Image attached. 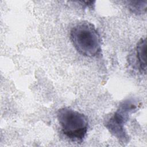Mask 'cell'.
<instances>
[{
    "mask_svg": "<svg viewBox=\"0 0 147 147\" xmlns=\"http://www.w3.org/2000/svg\"><path fill=\"white\" fill-rule=\"evenodd\" d=\"M73 45L82 55L93 57L101 52L100 36L95 26L86 21L74 25L70 32Z\"/></svg>",
    "mask_w": 147,
    "mask_h": 147,
    "instance_id": "6da1fadb",
    "label": "cell"
},
{
    "mask_svg": "<svg viewBox=\"0 0 147 147\" xmlns=\"http://www.w3.org/2000/svg\"><path fill=\"white\" fill-rule=\"evenodd\" d=\"M57 118L67 138L78 142L83 141L88 129V120L84 114L65 107L57 110Z\"/></svg>",
    "mask_w": 147,
    "mask_h": 147,
    "instance_id": "7a4b0ae2",
    "label": "cell"
},
{
    "mask_svg": "<svg viewBox=\"0 0 147 147\" xmlns=\"http://www.w3.org/2000/svg\"><path fill=\"white\" fill-rule=\"evenodd\" d=\"M138 106V103L134 99H127L121 103L114 114L105 123L109 131L121 143L127 144L129 141L130 137L125 126Z\"/></svg>",
    "mask_w": 147,
    "mask_h": 147,
    "instance_id": "3957f363",
    "label": "cell"
},
{
    "mask_svg": "<svg viewBox=\"0 0 147 147\" xmlns=\"http://www.w3.org/2000/svg\"><path fill=\"white\" fill-rule=\"evenodd\" d=\"M146 38H141L137 42L136 48V59L138 64L139 70L141 73L146 72Z\"/></svg>",
    "mask_w": 147,
    "mask_h": 147,
    "instance_id": "277c9868",
    "label": "cell"
},
{
    "mask_svg": "<svg viewBox=\"0 0 147 147\" xmlns=\"http://www.w3.org/2000/svg\"><path fill=\"white\" fill-rule=\"evenodd\" d=\"M127 7L133 13H134L136 14H143L146 13V11L147 1H129Z\"/></svg>",
    "mask_w": 147,
    "mask_h": 147,
    "instance_id": "5b68a950",
    "label": "cell"
}]
</instances>
